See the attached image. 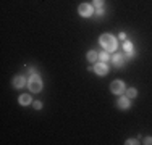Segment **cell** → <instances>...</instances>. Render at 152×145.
<instances>
[{
	"label": "cell",
	"instance_id": "ac0fdd59",
	"mask_svg": "<svg viewBox=\"0 0 152 145\" xmlns=\"http://www.w3.org/2000/svg\"><path fill=\"white\" fill-rule=\"evenodd\" d=\"M96 13H97V16H102L104 15V10L102 8H97V11H96Z\"/></svg>",
	"mask_w": 152,
	"mask_h": 145
},
{
	"label": "cell",
	"instance_id": "8fae6325",
	"mask_svg": "<svg viewBox=\"0 0 152 145\" xmlns=\"http://www.w3.org/2000/svg\"><path fill=\"white\" fill-rule=\"evenodd\" d=\"M123 48H125V52L128 53V57H133L134 50H133V45H131V42H125V45H123Z\"/></svg>",
	"mask_w": 152,
	"mask_h": 145
},
{
	"label": "cell",
	"instance_id": "9c48e42d",
	"mask_svg": "<svg viewBox=\"0 0 152 145\" xmlns=\"http://www.w3.org/2000/svg\"><path fill=\"white\" fill-rule=\"evenodd\" d=\"M20 103H21L23 106H25V105H29V103H31V97L28 95V94H23L21 97H20Z\"/></svg>",
	"mask_w": 152,
	"mask_h": 145
},
{
	"label": "cell",
	"instance_id": "4fadbf2b",
	"mask_svg": "<svg viewBox=\"0 0 152 145\" xmlns=\"http://www.w3.org/2000/svg\"><path fill=\"white\" fill-rule=\"evenodd\" d=\"M109 60H110L109 53H107V52H101V61H102V63H107Z\"/></svg>",
	"mask_w": 152,
	"mask_h": 145
},
{
	"label": "cell",
	"instance_id": "e0dca14e",
	"mask_svg": "<svg viewBox=\"0 0 152 145\" xmlns=\"http://www.w3.org/2000/svg\"><path fill=\"white\" fill-rule=\"evenodd\" d=\"M126 144H128V145H134V144H138V142H136L134 139H130V140H126Z\"/></svg>",
	"mask_w": 152,
	"mask_h": 145
},
{
	"label": "cell",
	"instance_id": "2e32d148",
	"mask_svg": "<svg viewBox=\"0 0 152 145\" xmlns=\"http://www.w3.org/2000/svg\"><path fill=\"white\" fill-rule=\"evenodd\" d=\"M28 74H36V70H34V68H28Z\"/></svg>",
	"mask_w": 152,
	"mask_h": 145
},
{
	"label": "cell",
	"instance_id": "7a4b0ae2",
	"mask_svg": "<svg viewBox=\"0 0 152 145\" xmlns=\"http://www.w3.org/2000/svg\"><path fill=\"white\" fill-rule=\"evenodd\" d=\"M28 85H29V90H33V92H41V89H42V81H41V78H39L37 74H33V76L29 78Z\"/></svg>",
	"mask_w": 152,
	"mask_h": 145
},
{
	"label": "cell",
	"instance_id": "7c38bea8",
	"mask_svg": "<svg viewBox=\"0 0 152 145\" xmlns=\"http://www.w3.org/2000/svg\"><path fill=\"white\" fill-rule=\"evenodd\" d=\"M126 95L130 97V98H134V97L138 95V90L134 87H131V89H128V90H126Z\"/></svg>",
	"mask_w": 152,
	"mask_h": 145
},
{
	"label": "cell",
	"instance_id": "52a82bcc",
	"mask_svg": "<svg viewBox=\"0 0 152 145\" xmlns=\"http://www.w3.org/2000/svg\"><path fill=\"white\" fill-rule=\"evenodd\" d=\"M13 85H15L16 89H21L26 85V79L23 78V76H16L15 79H13Z\"/></svg>",
	"mask_w": 152,
	"mask_h": 145
},
{
	"label": "cell",
	"instance_id": "3957f363",
	"mask_svg": "<svg viewBox=\"0 0 152 145\" xmlns=\"http://www.w3.org/2000/svg\"><path fill=\"white\" fill-rule=\"evenodd\" d=\"M110 90H112L113 94H123V92H125V84H123L122 81H113L112 84H110Z\"/></svg>",
	"mask_w": 152,
	"mask_h": 145
},
{
	"label": "cell",
	"instance_id": "6da1fadb",
	"mask_svg": "<svg viewBox=\"0 0 152 145\" xmlns=\"http://www.w3.org/2000/svg\"><path fill=\"white\" fill-rule=\"evenodd\" d=\"M101 45L105 48L107 52H115L117 50V40L113 36H110V34H104L101 37Z\"/></svg>",
	"mask_w": 152,
	"mask_h": 145
},
{
	"label": "cell",
	"instance_id": "8992f818",
	"mask_svg": "<svg viewBox=\"0 0 152 145\" xmlns=\"http://www.w3.org/2000/svg\"><path fill=\"white\" fill-rule=\"evenodd\" d=\"M112 61H113L115 66H123V65H125V57H123L122 53H117L112 57Z\"/></svg>",
	"mask_w": 152,
	"mask_h": 145
},
{
	"label": "cell",
	"instance_id": "30bf717a",
	"mask_svg": "<svg viewBox=\"0 0 152 145\" xmlns=\"http://www.w3.org/2000/svg\"><path fill=\"white\" fill-rule=\"evenodd\" d=\"M97 58H99V55H97V52H94V50H91V52H88V60L91 61V63H94V61H97Z\"/></svg>",
	"mask_w": 152,
	"mask_h": 145
},
{
	"label": "cell",
	"instance_id": "5bb4252c",
	"mask_svg": "<svg viewBox=\"0 0 152 145\" xmlns=\"http://www.w3.org/2000/svg\"><path fill=\"white\" fill-rule=\"evenodd\" d=\"M94 5L97 6V8H102V5H104V0H94Z\"/></svg>",
	"mask_w": 152,
	"mask_h": 145
},
{
	"label": "cell",
	"instance_id": "5b68a950",
	"mask_svg": "<svg viewBox=\"0 0 152 145\" xmlns=\"http://www.w3.org/2000/svg\"><path fill=\"white\" fill-rule=\"evenodd\" d=\"M94 71L97 72L99 76H104V74L109 72V68H107L105 63H99V65H96V66H94Z\"/></svg>",
	"mask_w": 152,
	"mask_h": 145
},
{
	"label": "cell",
	"instance_id": "d6986e66",
	"mask_svg": "<svg viewBox=\"0 0 152 145\" xmlns=\"http://www.w3.org/2000/svg\"><path fill=\"white\" fill-rule=\"evenodd\" d=\"M146 144H147V145L152 144V139H151V137H147V139H146Z\"/></svg>",
	"mask_w": 152,
	"mask_h": 145
},
{
	"label": "cell",
	"instance_id": "ba28073f",
	"mask_svg": "<svg viewBox=\"0 0 152 145\" xmlns=\"http://www.w3.org/2000/svg\"><path fill=\"white\" fill-rule=\"evenodd\" d=\"M118 106L120 108H130V97H120L118 100Z\"/></svg>",
	"mask_w": 152,
	"mask_h": 145
},
{
	"label": "cell",
	"instance_id": "9a60e30c",
	"mask_svg": "<svg viewBox=\"0 0 152 145\" xmlns=\"http://www.w3.org/2000/svg\"><path fill=\"white\" fill-rule=\"evenodd\" d=\"M33 105H34V108H36V110H41V108H42V102H34Z\"/></svg>",
	"mask_w": 152,
	"mask_h": 145
},
{
	"label": "cell",
	"instance_id": "277c9868",
	"mask_svg": "<svg viewBox=\"0 0 152 145\" xmlns=\"http://www.w3.org/2000/svg\"><path fill=\"white\" fill-rule=\"evenodd\" d=\"M78 11H79V15H81V16L88 18V16L92 15V6L89 5V3H81V5H79V8H78Z\"/></svg>",
	"mask_w": 152,
	"mask_h": 145
}]
</instances>
